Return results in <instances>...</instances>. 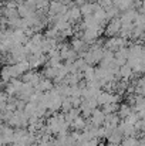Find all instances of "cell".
Instances as JSON below:
<instances>
[{"label":"cell","mask_w":145,"mask_h":146,"mask_svg":"<svg viewBox=\"0 0 145 146\" xmlns=\"http://www.w3.org/2000/svg\"><path fill=\"white\" fill-rule=\"evenodd\" d=\"M61 109H63L64 112H68L70 109H73V104H71V99H70V98H64V99H63Z\"/></svg>","instance_id":"22"},{"label":"cell","mask_w":145,"mask_h":146,"mask_svg":"<svg viewBox=\"0 0 145 146\" xmlns=\"http://www.w3.org/2000/svg\"><path fill=\"white\" fill-rule=\"evenodd\" d=\"M70 146H78V145H70Z\"/></svg>","instance_id":"27"},{"label":"cell","mask_w":145,"mask_h":146,"mask_svg":"<svg viewBox=\"0 0 145 146\" xmlns=\"http://www.w3.org/2000/svg\"><path fill=\"white\" fill-rule=\"evenodd\" d=\"M34 87L33 85H30L29 82H23L21 84V88H20V91L17 92L19 94V98H20V101H30V98L33 97V94H34Z\"/></svg>","instance_id":"4"},{"label":"cell","mask_w":145,"mask_h":146,"mask_svg":"<svg viewBox=\"0 0 145 146\" xmlns=\"http://www.w3.org/2000/svg\"><path fill=\"white\" fill-rule=\"evenodd\" d=\"M80 113H81V111H80V108H73V109H70L68 112H65L64 113V116H65V121H67V123H73L78 116H80Z\"/></svg>","instance_id":"10"},{"label":"cell","mask_w":145,"mask_h":146,"mask_svg":"<svg viewBox=\"0 0 145 146\" xmlns=\"http://www.w3.org/2000/svg\"><path fill=\"white\" fill-rule=\"evenodd\" d=\"M137 16H138V11H137L135 9H130V10H127V11H124V13L121 14L120 20H121L122 24H131V23L135 21Z\"/></svg>","instance_id":"6"},{"label":"cell","mask_w":145,"mask_h":146,"mask_svg":"<svg viewBox=\"0 0 145 146\" xmlns=\"http://www.w3.org/2000/svg\"><path fill=\"white\" fill-rule=\"evenodd\" d=\"M57 71H58V67H50L48 65L47 68L44 70V78H47V80H55Z\"/></svg>","instance_id":"16"},{"label":"cell","mask_w":145,"mask_h":146,"mask_svg":"<svg viewBox=\"0 0 145 146\" xmlns=\"http://www.w3.org/2000/svg\"><path fill=\"white\" fill-rule=\"evenodd\" d=\"M138 145H140V141L135 136H127L121 142V146H138Z\"/></svg>","instance_id":"19"},{"label":"cell","mask_w":145,"mask_h":146,"mask_svg":"<svg viewBox=\"0 0 145 146\" xmlns=\"http://www.w3.org/2000/svg\"><path fill=\"white\" fill-rule=\"evenodd\" d=\"M0 62H1V57H0Z\"/></svg>","instance_id":"28"},{"label":"cell","mask_w":145,"mask_h":146,"mask_svg":"<svg viewBox=\"0 0 145 146\" xmlns=\"http://www.w3.org/2000/svg\"><path fill=\"white\" fill-rule=\"evenodd\" d=\"M26 3H29V4H34L36 6V0H24Z\"/></svg>","instance_id":"25"},{"label":"cell","mask_w":145,"mask_h":146,"mask_svg":"<svg viewBox=\"0 0 145 146\" xmlns=\"http://www.w3.org/2000/svg\"><path fill=\"white\" fill-rule=\"evenodd\" d=\"M120 101V95H115L110 91H101V94L97 97V102L98 105H108V104H118Z\"/></svg>","instance_id":"2"},{"label":"cell","mask_w":145,"mask_h":146,"mask_svg":"<svg viewBox=\"0 0 145 146\" xmlns=\"http://www.w3.org/2000/svg\"><path fill=\"white\" fill-rule=\"evenodd\" d=\"M65 16H67V20H68V23H70V24H71V23H74V21H77V20H80V17H81L80 7L73 6L71 9H68V11L65 13Z\"/></svg>","instance_id":"8"},{"label":"cell","mask_w":145,"mask_h":146,"mask_svg":"<svg viewBox=\"0 0 145 146\" xmlns=\"http://www.w3.org/2000/svg\"><path fill=\"white\" fill-rule=\"evenodd\" d=\"M104 47H98V46H91V48H88V51L84 54V61L88 64V65H93L97 64L102 60V55H104Z\"/></svg>","instance_id":"1"},{"label":"cell","mask_w":145,"mask_h":146,"mask_svg":"<svg viewBox=\"0 0 145 146\" xmlns=\"http://www.w3.org/2000/svg\"><path fill=\"white\" fill-rule=\"evenodd\" d=\"M108 146H121V143H108Z\"/></svg>","instance_id":"26"},{"label":"cell","mask_w":145,"mask_h":146,"mask_svg":"<svg viewBox=\"0 0 145 146\" xmlns=\"http://www.w3.org/2000/svg\"><path fill=\"white\" fill-rule=\"evenodd\" d=\"M105 122V113L102 112V109H94L91 113V123L94 126H101Z\"/></svg>","instance_id":"7"},{"label":"cell","mask_w":145,"mask_h":146,"mask_svg":"<svg viewBox=\"0 0 145 146\" xmlns=\"http://www.w3.org/2000/svg\"><path fill=\"white\" fill-rule=\"evenodd\" d=\"M118 109H120V105H118V104H108V105H104V106H102V112H104L105 115L115 113V112H118Z\"/></svg>","instance_id":"17"},{"label":"cell","mask_w":145,"mask_h":146,"mask_svg":"<svg viewBox=\"0 0 145 146\" xmlns=\"http://www.w3.org/2000/svg\"><path fill=\"white\" fill-rule=\"evenodd\" d=\"M98 4H100L101 9L108 10V9H111V7L114 6V1H112V0H98Z\"/></svg>","instance_id":"23"},{"label":"cell","mask_w":145,"mask_h":146,"mask_svg":"<svg viewBox=\"0 0 145 146\" xmlns=\"http://www.w3.org/2000/svg\"><path fill=\"white\" fill-rule=\"evenodd\" d=\"M83 77H84V80H86V82H91V81H94L97 80L96 78V68H93L91 65L83 72Z\"/></svg>","instance_id":"14"},{"label":"cell","mask_w":145,"mask_h":146,"mask_svg":"<svg viewBox=\"0 0 145 146\" xmlns=\"http://www.w3.org/2000/svg\"><path fill=\"white\" fill-rule=\"evenodd\" d=\"M16 65H17V68H19L20 74H26V72H27V71L30 70V64H29V60L20 61V62H17Z\"/></svg>","instance_id":"21"},{"label":"cell","mask_w":145,"mask_h":146,"mask_svg":"<svg viewBox=\"0 0 145 146\" xmlns=\"http://www.w3.org/2000/svg\"><path fill=\"white\" fill-rule=\"evenodd\" d=\"M118 14H120V10H118L115 6H112L111 9L105 10V17H107V21H110V20H112V19H117V17H118Z\"/></svg>","instance_id":"18"},{"label":"cell","mask_w":145,"mask_h":146,"mask_svg":"<svg viewBox=\"0 0 145 146\" xmlns=\"http://www.w3.org/2000/svg\"><path fill=\"white\" fill-rule=\"evenodd\" d=\"M73 65H74V68L77 70V72H84L90 65L84 61V58H77L74 62H73Z\"/></svg>","instance_id":"13"},{"label":"cell","mask_w":145,"mask_h":146,"mask_svg":"<svg viewBox=\"0 0 145 146\" xmlns=\"http://www.w3.org/2000/svg\"><path fill=\"white\" fill-rule=\"evenodd\" d=\"M98 34H100L98 30H94V29H86L84 33H83V40H84V43H87L88 46H90V44H94L97 40H98Z\"/></svg>","instance_id":"5"},{"label":"cell","mask_w":145,"mask_h":146,"mask_svg":"<svg viewBox=\"0 0 145 146\" xmlns=\"http://www.w3.org/2000/svg\"><path fill=\"white\" fill-rule=\"evenodd\" d=\"M78 146H98V139H91V141L84 142V143H81V145H78Z\"/></svg>","instance_id":"24"},{"label":"cell","mask_w":145,"mask_h":146,"mask_svg":"<svg viewBox=\"0 0 145 146\" xmlns=\"http://www.w3.org/2000/svg\"><path fill=\"white\" fill-rule=\"evenodd\" d=\"M121 27H122V23H121L120 17L112 19V20H110V21H108V26H107L105 34H107V36H110V37H115V36H118V34H120Z\"/></svg>","instance_id":"3"},{"label":"cell","mask_w":145,"mask_h":146,"mask_svg":"<svg viewBox=\"0 0 145 146\" xmlns=\"http://www.w3.org/2000/svg\"><path fill=\"white\" fill-rule=\"evenodd\" d=\"M134 112V108H131L130 105H127V104H122L121 106H120V109H118V116L120 118H122V119H125L130 113H132Z\"/></svg>","instance_id":"12"},{"label":"cell","mask_w":145,"mask_h":146,"mask_svg":"<svg viewBox=\"0 0 145 146\" xmlns=\"http://www.w3.org/2000/svg\"><path fill=\"white\" fill-rule=\"evenodd\" d=\"M132 74H134V71H132V68H131L128 64L120 67V78H122L124 81L130 80V78L132 77Z\"/></svg>","instance_id":"11"},{"label":"cell","mask_w":145,"mask_h":146,"mask_svg":"<svg viewBox=\"0 0 145 146\" xmlns=\"http://www.w3.org/2000/svg\"><path fill=\"white\" fill-rule=\"evenodd\" d=\"M0 1H4V0H0Z\"/></svg>","instance_id":"29"},{"label":"cell","mask_w":145,"mask_h":146,"mask_svg":"<svg viewBox=\"0 0 145 146\" xmlns=\"http://www.w3.org/2000/svg\"><path fill=\"white\" fill-rule=\"evenodd\" d=\"M0 77H1V81H3L4 84H9V81L11 80L10 72H9V65H6V67H3V68L0 70Z\"/></svg>","instance_id":"20"},{"label":"cell","mask_w":145,"mask_h":146,"mask_svg":"<svg viewBox=\"0 0 145 146\" xmlns=\"http://www.w3.org/2000/svg\"><path fill=\"white\" fill-rule=\"evenodd\" d=\"M86 125H87V122H86V118H83V116H78V118L71 123V126H73L76 131H84V129H86Z\"/></svg>","instance_id":"15"},{"label":"cell","mask_w":145,"mask_h":146,"mask_svg":"<svg viewBox=\"0 0 145 146\" xmlns=\"http://www.w3.org/2000/svg\"><path fill=\"white\" fill-rule=\"evenodd\" d=\"M21 84H23L21 81L13 78L11 82H9L7 87H6V94H9V95H14V94H17V92L20 91V88H21Z\"/></svg>","instance_id":"9"}]
</instances>
